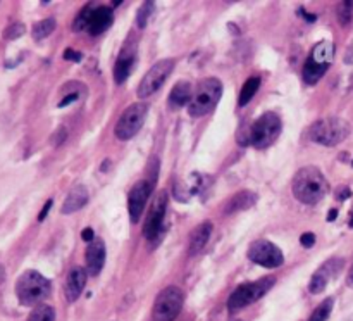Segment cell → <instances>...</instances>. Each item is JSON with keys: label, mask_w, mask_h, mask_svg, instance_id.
<instances>
[{"label": "cell", "mask_w": 353, "mask_h": 321, "mask_svg": "<svg viewBox=\"0 0 353 321\" xmlns=\"http://www.w3.org/2000/svg\"><path fill=\"white\" fill-rule=\"evenodd\" d=\"M6 280V269H3V266H0V283Z\"/></svg>", "instance_id": "40"}, {"label": "cell", "mask_w": 353, "mask_h": 321, "mask_svg": "<svg viewBox=\"0 0 353 321\" xmlns=\"http://www.w3.org/2000/svg\"><path fill=\"white\" fill-rule=\"evenodd\" d=\"M52 204H54V200H52V199H48L47 202H45L43 209H41V211H40V214H38V221H43L45 217H47V214H48V211H50Z\"/></svg>", "instance_id": "33"}, {"label": "cell", "mask_w": 353, "mask_h": 321, "mask_svg": "<svg viewBox=\"0 0 353 321\" xmlns=\"http://www.w3.org/2000/svg\"><path fill=\"white\" fill-rule=\"evenodd\" d=\"M343 264H345L343 259H338V257H333L327 262H324V264L314 273L312 278H310V283H309L310 293L323 292V290L327 286V283H330V280L340 273V269L343 268Z\"/></svg>", "instance_id": "14"}, {"label": "cell", "mask_w": 353, "mask_h": 321, "mask_svg": "<svg viewBox=\"0 0 353 321\" xmlns=\"http://www.w3.org/2000/svg\"><path fill=\"white\" fill-rule=\"evenodd\" d=\"M86 278H88V271L85 268H81V266H74L68 273V278H65L64 283V293L69 302H74L81 295L83 289L86 285Z\"/></svg>", "instance_id": "15"}, {"label": "cell", "mask_w": 353, "mask_h": 321, "mask_svg": "<svg viewBox=\"0 0 353 321\" xmlns=\"http://www.w3.org/2000/svg\"><path fill=\"white\" fill-rule=\"evenodd\" d=\"M292 188L296 200L312 206V204H317L319 200H323V197L330 190V185H327V179L324 178L319 168H316V166H305V168H302L295 175Z\"/></svg>", "instance_id": "1"}, {"label": "cell", "mask_w": 353, "mask_h": 321, "mask_svg": "<svg viewBox=\"0 0 353 321\" xmlns=\"http://www.w3.org/2000/svg\"><path fill=\"white\" fill-rule=\"evenodd\" d=\"M95 9H97L95 6H86L85 9H81V12H79L78 16H76L74 23H72V28H74V31L88 30L90 21H92L93 10H95Z\"/></svg>", "instance_id": "26"}, {"label": "cell", "mask_w": 353, "mask_h": 321, "mask_svg": "<svg viewBox=\"0 0 353 321\" xmlns=\"http://www.w3.org/2000/svg\"><path fill=\"white\" fill-rule=\"evenodd\" d=\"M24 31H26V26H24L23 23H14L3 31V37H6L7 40H16V38L23 37Z\"/></svg>", "instance_id": "30"}, {"label": "cell", "mask_w": 353, "mask_h": 321, "mask_svg": "<svg viewBox=\"0 0 353 321\" xmlns=\"http://www.w3.org/2000/svg\"><path fill=\"white\" fill-rule=\"evenodd\" d=\"M345 62H347V64H353V41L348 45L347 54H345Z\"/></svg>", "instance_id": "36"}, {"label": "cell", "mask_w": 353, "mask_h": 321, "mask_svg": "<svg viewBox=\"0 0 353 321\" xmlns=\"http://www.w3.org/2000/svg\"><path fill=\"white\" fill-rule=\"evenodd\" d=\"M299 14H300V16H303V17H305V19L309 21V23H314V21L317 19V17L314 16V14H309V12H307L305 9H300V10H299Z\"/></svg>", "instance_id": "37"}, {"label": "cell", "mask_w": 353, "mask_h": 321, "mask_svg": "<svg viewBox=\"0 0 353 321\" xmlns=\"http://www.w3.org/2000/svg\"><path fill=\"white\" fill-rule=\"evenodd\" d=\"M350 133V124L338 116L323 117L310 128V138L316 144L326 145V147H334L341 144Z\"/></svg>", "instance_id": "4"}, {"label": "cell", "mask_w": 353, "mask_h": 321, "mask_svg": "<svg viewBox=\"0 0 353 321\" xmlns=\"http://www.w3.org/2000/svg\"><path fill=\"white\" fill-rule=\"evenodd\" d=\"M352 164H353V162H352Z\"/></svg>", "instance_id": "44"}, {"label": "cell", "mask_w": 353, "mask_h": 321, "mask_svg": "<svg viewBox=\"0 0 353 321\" xmlns=\"http://www.w3.org/2000/svg\"><path fill=\"white\" fill-rule=\"evenodd\" d=\"M221 95H223V83L219 79H202L193 90V97L188 104V114L192 117H200L212 113L214 107L219 102Z\"/></svg>", "instance_id": "3"}, {"label": "cell", "mask_w": 353, "mask_h": 321, "mask_svg": "<svg viewBox=\"0 0 353 321\" xmlns=\"http://www.w3.org/2000/svg\"><path fill=\"white\" fill-rule=\"evenodd\" d=\"M168 211V192H159L150 204V211L147 214V220L143 224V237L148 242H155L161 238L164 230V217Z\"/></svg>", "instance_id": "11"}, {"label": "cell", "mask_w": 353, "mask_h": 321, "mask_svg": "<svg viewBox=\"0 0 353 321\" xmlns=\"http://www.w3.org/2000/svg\"><path fill=\"white\" fill-rule=\"evenodd\" d=\"M350 190H348V188H345V190H341V192L340 193H338V199H340V200H343V199H347V197H350Z\"/></svg>", "instance_id": "38"}, {"label": "cell", "mask_w": 353, "mask_h": 321, "mask_svg": "<svg viewBox=\"0 0 353 321\" xmlns=\"http://www.w3.org/2000/svg\"><path fill=\"white\" fill-rule=\"evenodd\" d=\"M55 26H57V23H55L54 17H47V19L38 21L33 26L34 40H43V38H47L48 35L55 30Z\"/></svg>", "instance_id": "24"}, {"label": "cell", "mask_w": 353, "mask_h": 321, "mask_svg": "<svg viewBox=\"0 0 353 321\" xmlns=\"http://www.w3.org/2000/svg\"><path fill=\"white\" fill-rule=\"evenodd\" d=\"M103 262H105V245L100 238H95L86 249V271H88V275H99L103 268Z\"/></svg>", "instance_id": "16"}, {"label": "cell", "mask_w": 353, "mask_h": 321, "mask_svg": "<svg viewBox=\"0 0 353 321\" xmlns=\"http://www.w3.org/2000/svg\"><path fill=\"white\" fill-rule=\"evenodd\" d=\"M353 19V2H341L338 6V21L341 26H347Z\"/></svg>", "instance_id": "28"}, {"label": "cell", "mask_w": 353, "mask_h": 321, "mask_svg": "<svg viewBox=\"0 0 353 321\" xmlns=\"http://www.w3.org/2000/svg\"><path fill=\"white\" fill-rule=\"evenodd\" d=\"M172 69H174V59H162V61L155 62V64L145 72L143 79H141L140 85H138L137 95L140 97V99H147V97L154 95V93L164 85Z\"/></svg>", "instance_id": "10"}, {"label": "cell", "mask_w": 353, "mask_h": 321, "mask_svg": "<svg viewBox=\"0 0 353 321\" xmlns=\"http://www.w3.org/2000/svg\"><path fill=\"white\" fill-rule=\"evenodd\" d=\"M333 304H334V300L331 299V297L330 299L323 300V302H321L319 306L314 309V313L310 314L309 321H326L327 318H330L331 311H333Z\"/></svg>", "instance_id": "27"}, {"label": "cell", "mask_w": 353, "mask_h": 321, "mask_svg": "<svg viewBox=\"0 0 353 321\" xmlns=\"http://www.w3.org/2000/svg\"><path fill=\"white\" fill-rule=\"evenodd\" d=\"M88 204V190L83 185L74 186L62 204V214H72Z\"/></svg>", "instance_id": "20"}, {"label": "cell", "mask_w": 353, "mask_h": 321, "mask_svg": "<svg viewBox=\"0 0 353 321\" xmlns=\"http://www.w3.org/2000/svg\"><path fill=\"white\" fill-rule=\"evenodd\" d=\"M345 321H353V316H350V318H347V320H345Z\"/></svg>", "instance_id": "43"}, {"label": "cell", "mask_w": 353, "mask_h": 321, "mask_svg": "<svg viewBox=\"0 0 353 321\" xmlns=\"http://www.w3.org/2000/svg\"><path fill=\"white\" fill-rule=\"evenodd\" d=\"M152 10H154V2H145L143 6L140 7V10H138V14H137L138 26L145 28V24H147V21L150 19Z\"/></svg>", "instance_id": "29"}, {"label": "cell", "mask_w": 353, "mask_h": 321, "mask_svg": "<svg viewBox=\"0 0 353 321\" xmlns=\"http://www.w3.org/2000/svg\"><path fill=\"white\" fill-rule=\"evenodd\" d=\"M300 244L303 245V247H312L314 244H316V235L310 233V231H307V233H303L302 237H300Z\"/></svg>", "instance_id": "31"}, {"label": "cell", "mask_w": 353, "mask_h": 321, "mask_svg": "<svg viewBox=\"0 0 353 321\" xmlns=\"http://www.w3.org/2000/svg\"><path fill=\"white\" fill-rule=\"evenodd\" d=\"M62 57H64L65 61H74V62H78V61H81L83 55L79 54V52H74V50H72V48H68V50L64 52V55H62Z\"/></svg>", "instance_id": "32"}, {"label": "cell", "mask_w": 353, "mask_h": 321, "mask_svg": "<svg viewBox=\"0 0 353 321\" xmlns=\"http://www.w3.org/2000/svg\"><path fill=\"white\" fill-rule=\"evenodd\" d=\"M333 55L334 45L327 40L319 41V43L312 48L310 55L307 57L305 64H303V79H305L307 85H316V83L323 78L324 72H326L327 68L331 66Z\"/></svg>", "instance_id": "5"}, {"label": "cell", "mask_w": 353, "mask_h": 321, "mask_svg": "<svg viewBox=\"0 0 353 321\" xmlns=\"http://www.w3.org/2000/svg\"><path fill=\"white\" fill-rule=\"evenodd\" d=\"M193 97V88L188 81H178L171 90V95H169V104L172 107H183L188 106L190 100Z\"/></svg>", "instance_id": "21"}, {"label": "cell", "mask_w": 353, "mask_h": 321, "mask_svg": "<svg viewBox=\"0 0 353 321\" xmlns=\"http://www.w3.org/2000/svg\"><path fill=\"white\" fill-rule=\"evenodd\" d=\"M112 21H114V14H112V9H109V7H97L95 10H93V16H92V21H90V26H88V31L93 35V37H97V35L103 33L105 30H109L110 26H112Z\"/></svg>", "instance_id": "17"}, {"label": "cell", "mask_w": 353, "mask_h": 321, "mask_svg": "<svg viewBox=\"0 0 353 321\" xmlns=\"http://www.w3.org/2000/svg\"><path fill=\"white\" fill-rule=\"evenodd\" d=\"M152 193V183L147 179H141L137 185L131 188L130 195H128V211H130L131 223H137L140 216L143 214L147 200Z\"/></svg>", "instance_id": "13"}, {"label": "cell", "mask_w": 353, "mask_h": 321, "mask_svg": "<svg viewBox=\"0 0 353 321\" xmlns=\"http://www.w3.org/2000/svg\"><path fill=\"white\" fill-rule=\"evenodd\" d=\"M28 321H55L54 307L47 306V304H40V306L31 311Z\"/></svg>", "instance_id": "25"}, {"label": "cell", "mask_w": 353, "mask_h": 321, "mask_svg": "<svg viewBox=\"0 0 353 321\" xmlns=\"http://www.w3.org/2000/svg\"><path fill=\"white\" fill-rule=\"evenodd\" d=\"M134 59H137L134 50L124 48V50L121 52V55L117 57V61H116V66H114V79H116L117 85H123V83L128 79L131 69H133Z\"/></svg>", "instance_id": "19"}, {"label": "cell", "mask_w": 353, "mask_h": 321, "mask_svg": "<svg viewBox=\"0 0 353 321\" xmlns=\"http://www.w3.org/2000/svg\"><path fill=\"white\" fill-rule=\"evenodd\" d=\"M185 302V293L179 286H165L154 304V321H174Z\"/></svg>", "instance_id": "8"}, {"label": "cell", "mask_w": 353, "mask_h": 321, "mask_svg": "<svg viewBox=\"0 0 353 321\" xmlns=\"http://www.w3.org/2000/svg\"><path fill=\"white\" fill-rule=\"evenodd\" d=\"M274 282L276 280L272 276H264V278L257 280V282H248L236 286L234 292L230 295V299H228V309L238 311L241 307H247L250 304L257 302L259 299H262L271 290Z\"/></svg>", "instance_id": "7"}, {"label": "cell", "mask_w": 353, "mask_h": 321, "mask_svg": "<svg viewBox=\"0 0 353 321\" xmlns=\"http://www.w3.org/2000/svg\"><path fill=\"white\" fill-rule=\"evenodd\" d=\"M348 224H350V226L353 228V214H352V217H350V221H348Z\"/></svg>", "instance_id": "42"}, {"label": "cell", "mask_w": 353, "mask_h": 321, "mask_svg": "<svg viewBox=\"0 0 353 321\" xmlns=\"http://www.w3.org/2000/svg\"><path fill=\"white\" fill-rule=\"evenodd\" d=\"M50 282L34 269L24 271L16 282V295L23 306H38L50 295Z\"/></svg>", "instance_id": "2"}, {"label": "cell", "mask_w": 353, "mask_h": 321, "mask_svg": "<svg viewBox=\"0 0 353 321\" xmlns=\"http://www.w3.org/2000/svg\"><path fill=\"white\" fill-rule=\"evenodd\" d=\"M248 257L252 262L264 266V268H278L285 261L281 249L269 240L252 242V245L248 247Z\"/></svg>", "instance_id": "12"}, {"label": "cell", "mask_w": 353, "mask_h": 321, "mask_svg": "<svg viewBox=\"0 0 353 321\" xmlns=\"http://www.w3.org/2000/svg\"><path fill=\"white\" fill-rule=\"evenodd\" d=\"M257 200V195L254 192H248V190H243V192H238L236 195H233V199H230L226 206V213H236V211H243L252 207Z\"/></svg>", "instance_id": "22"}, {"label": "cell", "mask_w": 353, "mask_h": 321, "mask_svg": "<svg viewBox=\"0 0 353 321\" xmlns=\"http://www.w3.org/2000/svg\"><path fill=\"white\" fill-rule=\"evenodd\" d=\"M81 238L85 242H90V244H92V242L95 240V233H93L92 228H85V230H83V233H81Z\"/></svg>", "instance_id": "34"}, {"label": "cell", "mask_w": 353, "mask_h": 321, "mask_svg": "<svg viewBox=\"0 0 353 321\" xmlns=\"http://www.w3.org/2000/svg\"><path fill=\"white\" fill-rule=\"evenodd\" d=\"M76 99H78V93H71V95H68V97H65V99L61 100V104H59V107L69 106V104H71L72 100H76Z\"/></svg>", "instance_id": "35"}, {"label": "cell", "mask_w": 353, "mask_h": 321, "mask_svg": "<svg viewBox=\"0 0 353 321\" xmlns=\"http://www.w3.org/2000/svg\"><path fill=\"white\" fill-rule=\"evenodd\" d=\"M348 285L353 289V268L350 269V275H348Z\"/></svg>", "instance_id": "41"}, {"label": "cell", "mask_w": 353, "mask_h": 321, "mask_svg": "<svg viewBox=\"0 0 353 321\" xmlns=\"http://www.w3.org/2000/svg\"><path fill=\"white\" fill-rule=\"evenodd\" d=\"M148 114V106L143 102L131 104L121 117L117 119L116 128H114V133L119 140H131L138 131L141 130L145 123V117Z\"/></svg>", "instance_id": "9"}, {"label": "cell", "mask_w": 353, "mask_h": 321, "mask_svg": "<svg viewBox=\"0 0 353 321\" xmlns=\"http://www.w3.org/2000/svg\"><path fill=\"white\" fill-rule=\"evenodd\" d=\"M212 228L214 226L210 221H203V223H200L199 226L192 231V235H190V247H188L190 255H196L203 247H205L207 242H209L210 238V233H212Z\"/></svg>", "instance_id": "18"}, {"label": "cell", "mask_w": 353, "mask_h": 321, "mask_svg": "<svg viewBox=\"0 0 353 321\" xmlns=\"http://www.w3.org/2000/svg\"><path fill=\"white\" fill-rule=\"evenodd\" d=\"M259 86H261V76H252L245 81L243 88L240 93V107H245L252 100V97L257 93Z\"/></svg>", "instance_id": "23"}, {"label": "cell", "mask_w": 353, "mask_h": 321, "mask_svg": "<svg viewBox=\"0 0 353 321\" xmlns=\"http://www.w3.org/2000/svg\"><path fill=\"white\" fill-rule=\"evenodd\" d=\"M281 128L283 124L278 114L265 113L250 126L247 142L257 148H268L269 145L278 140V137L281 135Z\"/></svg>", "instance_id": "6"}, {"label": "cell", "mask_w": 353, "mask_h": 321, "mask_svg": "<svg viewBox=\"0 0 353 321\" xmlns=\"http://www.w3.org/2000/svg\"><path fill=\"white\" fill-rule=\"evenodd\" d=\"M338 217V211L336 209H331L330 214H327V221H334Z\"/></svg>", "instance_id": "39"}]
</instances>
